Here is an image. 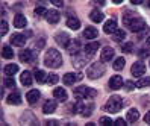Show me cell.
Returning a JSON list of instances; mask_svg holds the SVG:
<instances>
[{"mask_svg":"<svg viewBox=\"0 0 150 126\" xmlns=\"http://www.w3.org/2000/svg\"><path fill=\"white\" fill-rule=\"evenodd\" d=\"M126 119H127L129 123H135V122L139 119V112H138V110H135V108H130V110L127 111V114H126Z\"/></svg>","mask_w":150,"mask_h":126,"instance_id":"603a6c76","label":"cell"},{"mask_svg":"<svg viewBox=\"0 0 150 126\" xmlns=\"http://www.w3.org/2000/svg\"><path fill=\"white\" fill-rule=\"evenodd\" d=\"M18 56H20V59H21L23 62H30V61H32V52L28 50V49H24V50L20 52Z\"/></svg>","mask_w":150,"mask_h":126,"instance_id":"f546056e","label":"cell"},{"mask_svg":"<svg viewBox=\"0 0 150 126\" xmlns=\"http://www.w3.org/2000/svg\"><path fill=\"white\" fill-rule=\"evenodd\" d=\"M5 85L9 87V88H12V87L15 85V80H14L12 78H8V79H5Z\"/></svg>","mask_w":150,"mask_h":126,"instance_id":"ab89813d","label":"cell"},{"mask_svg":"<svg viewBox=\"0 0 150 126\" xmlns=\"http://www.w3.org/2000/svg\"><path fill=\"white\" fill-rule=\"evenodd\" d=\"M56 82H59V76L58 75H49L46 78V84L47 85H55Z\"/></svg>","mask_w":150,"mask_h":126,"instance_id":"d590c367","label":"cell"},{"mask_svg":"<svg viewBox=\"0 0 150 126\" xmlns=\"http://www.w3.org/2000/svg\"><path fill=\"white\" fill-rule=\"evenodd\" d=\"M40 96H41V93L38 91V90H30V91L26 94V99H28V102L30 105H35L40 100Z\"/></svg>","mask_w":150,"mask_h":126,"instance_id":"2e32d148","label":"cell"},{"mask_svg":"<svg viewBox=\"0 0 150 126\" xmlns=\"http://www.w3.org/2000/svg\"><path fill=\"white\" fill-rule=\"evenodd\" d=\"M97 35H99V32H97V29L93 28V26H88V28H85V31H83V37L88 38V40H94Z\"/></svg>","mask_w":150,"mask_h":126,"instance_id":"cb8c5ba5","label":"cell"},{"mask_svg":"<svg viewBox=\"0 0 150 126\" xmlns=\"http://www.w3.org/2000/svg\"><path fill=\"white\" fill-rule=\"evenodd\" d=\"M44 17H46V20L50 24H55V23L59 21V12L56 9H47L46 14H44Z\"/></svg>","mask_w":150,"mask_h":126,"instance_id":"8fae6325","label":"cell"},{"mask_svg":"<svg viewBox=\"0 0 150 126\" xmlns=\"http://www.w3.org/2000/svg\"><path fill=\"white\" fill-rule=\"evenodd\" d=\"M55 41L59 44V46L67 47L68 43H70V37H68V33H65V32H58L55 35Z\"/></svg>","mask_w":150,"mask_h":126,"instance_id":"7c38bea8","label":"cell"},{"mask_svg":"<svg viewBox=\"0 0 150 126\" xmlns=\"http://www.w3.org/2000/svg\"><path fill=\"white\" fill-rule=\"evenodd\" d=\"M138 88H146V87H149L150 85V78L149 76H146V78H141L139 80H138V82L135 84Z\"/></svg>","mask_w":150,"mask_h":126,"instance_id":"836d02e7","label":"cell"},{"mask_svg":"<svg viewBox=\"0 0 150 126\" xmlns=\"http://www.w3.org/2000/svg\"><path fill=\"white\" fill-rule=\"evenodd\" d=\"M123 52L132 53V52H134V44H132V43H126L125 46H123Z\"/></svg>","mask_w":150,"mask_h":126,"instance_id":"74e56055","label":"cell"},{"mask_svg":"<svg viewBox=\"0 0 150 126\" xmlns=\"http://www.w3.org/2000/svg\"><path fill=\"white\" fill-rule=\"evenodd\" d=\"M146 43H147V44H149V46H150V37L147 38V41H146Z\"/></svg>","mask_w":150,"mask_h":126,"instance_id":"db71d44e","label":"cell"},{"mask_svg":"<svg viewBox=\"0 0 150 126\" xmlns=\"http://www.w3.org/2000/svg\"><path fill=\"white\" fill-rule=\"evenodd\" d=\"M8 103H11V105H20L21 103V96H20V93H11L9 96H8Z\"/></svg>","mask_w":150,"mask_h":126,"instance_id":"484cf974","label":"cell"},{"mask_svg":"<svg viewBox=\"0 0 150 126\" xmlns=\"http://www.w3.org/2000/svg\"><path fill=\"white\" fill-rule=\"evenodd\" d=\"M112 2H114V3H115V5H120V3L123 2V0H112Z\"/></svg>","mask_w":150,"mask_h":126,"instance_id":"816d5d0a","label":"cell"},{"mask_svg":"<svg viewBox=\"0 0 150 126\" xmlns=\"http://www.w3.org/2000/svg\"><path fill=\"white\" fill-rule=\"evenodd\" d=\"M121 108H123V99L120 96H117V94H114V96H111L108 99V102L105 103L103 110L111 112V114H115V112H118L121 110Z\"/></svg>","mask_w":150,"mask_h":126,"instance_id":"7a4b0ae2","label":"cell"},{"mask_svg":"<svg viewBox=\"0 0 150 126\" xmlns=\"http://www.w3.org/2000/svg\"><path fill=\"white\" fill-rule=\"evenodd\" d=\"M76 79H77V76L73 75V73H65L64 78H62V80H64L65 85H73V84L76 82Z\"/></svg>","mask_w":150,"mask_h":126,"instance_id":"4dcf8cb0","label":"cell"},{"mask_svg":"<svg viewBox=\"0 0 150 126\" xmlns=\"http://www.w3.org/2000/svg\"><path fill=\"white\" fill-rule=\"evenodd\" d=\"M67 26L71 31H77L79 28H81V21H79L74 15H70L68 19H67Z\"/></svg>","mask_w":150,"mask_h":126,"instance_id":"44dd1931","label":"cell"},{"mask_svg":"<svg viewBox=\"0 0 150 126\" xmlns=\"http://www.w3.org/2000/svg\"><path fill=\"white\" fill-rule=\"evenodd\" d=\"M26 24H28V20H26V17L23 14H17L14 17V26L15 28L23 29V28H26Z\"/></svg>","mask_w":150,"mask_h":126,"instance_id":"ac0fdd59","label":"cell"},{"mask_svg":"<svg viewBox=\"0 0 150 126\" xmlns=\"http://www.w3.org/2000/svg\"><path fill=\"white\" fill-rule=\"evenodd\" d=\"M35 46H37V49H42V46H44V38H40L37 43H35Z\"/></svg>","mask_w":150,"mask_h":126,"instance_id":"f6af8a7d","label":"cell"},{"mask_svg":"<svg viewBox=\"0 0 150 126\" xmlns=\"http://www.w3.org/2000/svg\"><path fill=\"white\" fill-rule=\"evenodd\" d=\"M125 64H126L125 58H117L114 61V70H123L125 68Z\"/></svg>","mask_w":150,"mask_h":126,"instance_id":"d6a6232c","label":"cell"},{"mask_svg":"<svg viewBox=\"0 0 150 126\" xmlns=\"http://www.w3.org/2000/svg\"><path fill=\"white\" fill-rule=\"evenodd\" d=\"M17 71H18V65L17 64H8L5 67V75L6 76H14Z\"/></svg>","mask_w":150,"mask_h":126,"instance_id":"f1b7e54d","label":"cell"},{"mask_svg":"<svg viewBox=\"0 0 150 126\" xmlns=\"http://www.w3.org/2000/svg\"><path fill=\"white\" fill-rule=\"evenodd\" d=\"M2 56H3L5 59H11V58L14 56V50L11 49V46H3V49H2Z\"/></svg>","mask_w":150,"mask_h":126,"instance_id":"1f68e13d","label":"cell"},{"mask_svg":"<svg viewBox=\"0 0 150 126\" xmlns=\"http://www.w3.org/2000/svg\"><path fill=\"white\" fill-rule=\"evenodd\" d=\"M134 87H137V85L132 84V80H125V88L127 90V91H130V90H134Z\"/></svg>","mask_w":150,"mask_h":126,"instance_id":"60d3db41","label":"cell"},{"mask_svg":"<svg viewBox=\"0 0 150 126\" xmlns=\"http://www.w3.org/2000/svg\"><path fill=\"white\" fill-rule=\"evenodd\" d=\"M46 8H42V6H38L37 9H35V12H37V15H42V14H46Z\"/></svg>","mask_w":150,"mask_h":126,"instance_id":"ee69618b","label":"cell"},{"mask_svg":"<svg viewBox=\"0 0 150 126\" xmlns=\"http://www.w3.org/2000/svg\"><path fill=\"white\" fill-rule=\"evenodd\" d=\"M26 35H23V33H14L12 37H11V44L12 46H17V47H21V46H24L26 44Z\"/></svg>","mask_w":150,"mask_h":126,"instance_id":"30bf717a","label":"cell"},{"mask_svg":"<svg viewBox=\"0 0 150 126\" xmlns=\"http://www.w3.org/2000/svg\"><path fill=\"white\" fill-rule=\"evenodd\" d=\"M144 71H146V64H144V62L137 61V62H134V64H132V68H130L132 76L141 78V76H144Z\"/></svg>","mask_w":150,"mask_h":126,"instance_id":"8992f818","label":"cell"},{"mask_svg":"<svg viewBox=\"0 0 150 126\" xmlns=\"http://www.w3.org/2000/svg\"><path fill=\"white\" fill-rule=\"evenodd\" d=\"M123 85H125V80H123V78L120 75L111 76V79H109V88L111 90H120Z\"/></svg>","mask_w":150,"mask_h":126,"instance_id":"52a82bcc","label":"cell"},{"mask_svg":"<svg viewBox=\"0 0 150 126\" xmlns=\"http://www.w3.org/2000/svg\"><path fill=\"white\" fill-rule=\"evenodd\" d=\"M53 96H55L56 100H59V102H65L67 100V91H65V88H62V87L55 88L53 90Z\"/></svg>","mask_w":150,"mask_h":126,"instance_id":"9a60e30c","label":"cell"},{"mask_svg":"<svg viewBox=\"0 0 150 126\" xmlns=\"http://www.w3.org/2000/svg\"><path fill=\"white\" fill-rule=\"evenodd\" d=\"M20 82L24 87H29L32 84V75H30V71H23V73L20 75Z\"/></svg>","mask_w":150,"mask_h":126,"instance_id":"d4e9b609","label":"cell"},{"mask_svg":"<svg viewBox=\"0 0 150 126\" xmlns=\"http://www.w3.org/2000/svg\"><path fill=\"white\" fill-rule=\"evenodd\" d=\"M44 64L49 68H58L62 65V56L56 49H49L46 56H44Z\"/></svg>","mask_w":150,"mask_h":126,"instance_id":"6da1fadb","label":"cell"},{"mask_svg":"<svg viewBox=\"0 0 150 126\" xmlns=\"http://www.w3.org/2000/svg\"><path fill=\"white\" fill-rule=\"evenodd\" d=\"M115 126H125L126 125V120H123V119H118V120H115V123H114Z\"/></svg>","mask_w":150,"mask_h":126,"instance_id":"7dc6e473","label":"cell"},{"mask_svg":"<svg viewBox=\"0 0 150 126\" xmlns=\"http://www.w3.org/2000/svg\"><path fill=\"white\" fill-rule=\"evenodd\" d=\"M56 111V102L55 100H47L42 106V112L44 114H52Z\"/></svg>","mask_w":150,"mask_h":126,"instance_id":"7402d4cb","label":"cell"},{"mask_svg":"<svg viewBox=\"0 0 150 126\" xmlns=\"http://www.w3.org/2000/svg\"><path fill=\"white\" fill-rule=\"evenodd\" d=\"M143 2H144V0H130V3H132V5H141Z\"/></svg>","mask_w":150,"mask_h":126,"instance_id":"681fc988","label":"cell"},{"mask_svg":"<svg viewBox=\"0 0 150 126\" xmlns=\"http://www.w3.org/2000/svg\"><path fill=\"white\" fill-rule=\"evenodd\" d=\"M47 125H58V122H53V120H50V122H47Z\"/></svg>","mask_w":150,"mask_h":126,"instance_id":"f5cc1de1","label":"cell"},{"mask_svg":"<svg viewBox=\"0 0 150 126\" xmlns=\"http://www.w3.org/2000/svg\"><path fill=\"white\" fill-rule=\"evenodd\" d=\"M147 56H150V50L149 49H141L138 52V58H147Z\"/></svg>","mask_w":150,"mask_h":126,"instance_id":"f35d334b","label":"cell"},{"mask_svg":"<svg viewBox=\"0 0 150 126\" xmlns=\"http://www.w3.org/2000/svg\"><path fill=\"white\" fill-rule=\"evenodd\" d=\"M90 19H91V21H94V23H100V21H103L105 15H103V12H100V11L94 9V11L90 14Z\"/></svg>","mask_w":150,"mask_h":126,"instance_id":"4316f807","label":"cell"},{"mask_svg":"<svg viewBox=\"0 0 150 126\" xmlns=\"http://www.w3.org/2000/svg\"><path fill=\"white\" fill-rule=\"evenodd\" d=\"M52 3H53L56 8H62L64 6V0H50Z\"/></svg>","mask_w":150,"mask_h":126,"instance_id":"b9f144b4","label":"cell"},{"mask_svg":"<svg viewBox=\"0 0 150 126\" xmlns=\"http://www.w3.org/2000/svg\"><path fill=\"white\" fill-rule=\"evenodd\" d=\"M33 73H35V79H37V82H38V84H46V78H47V76H46V73H44L42 70L35 68Z\"/></svg>","mask_w":150,"mask_h":126,"instance_id":"83f0119b","label":"cell"},{"mask_svg":"<svg viewBox=\"0 0 150 126\" xmlns=\"http://www.w3.org/2000/svg\"><path fill=\"white\" fill-rule=\"evenodd\" d=\"M93 3L97 5V6H103L105 3H106V0H93Z\"/></svg>","mask_w":150,"mask_h":126,"instance_id":"bcb514c9","label":"cell"},{"mask_svg":"<svg viewBox=\"0 0 150 126\" xmlns=\"http://www.w3.org/2000/svg\"><path fill=\"white\" fill-rule=\"evenodd\" d=\"M112 37H114V40H115V41H123V40H125L126 38V32L125 31H115V32H114L112 33Z\"/></svg>","mask_w":150,"mask_h":126,"instance_id":"e575fe53","label":"cell"},{"mask_svg":"<svg viewBox=\"0 0 150 126\" xmlns=\"http://www.w3.org/2000/svg\"><path fill=\"white\" fill-rule=\"evenodd\" d=\"M118 28H117V21L114 20V19H111V20H108L106 23H105V26H103V31L106 32V33H114Z\"/></svg>","mask_w":150,"mask_h":126,"instance_id":"ffe728a7","label":"cell"},{"mask_svg":"<svg viewBox=\"0 0 150 126\" xmlns=\"http://www.w3.org/2000/svg\"><path fill=\"white\" fill-rule=\"evenodd\" d=\"M149 6H150V0H149Z\"/></svg>","mask_w":150,"mask_h":126,"instance_id":"11a10c76","label":"cell"},{"mask_svg":"<svg viewBox=\"0 0 150 126\" xmlns=\"http://www.w3.org/2000/svg\"><path fill=\"white\" fill-rule=\"evenodd\" d=\"M81 41L79 40H70L68 46H67V50L70 52V55H76V53L81 52Z\"/></svg>","mask_w":150,"mask_h":126,"instance_id":"4fadbf2b","label":"cell"},{"mask_svg":"<svg viewBox=\"0 0 150 126\" xmlns=\"http://www.w3.org/2000/svg\"><path fill=\"white\" fill-rule=\"evenodd\" d=\"M5 14H6V5L2 6V15H5Z\"/></svg>","mask_w":150,"mask_h":126,"instance_id":"f907efd6","label":"cell"},{"mask_svg":"<svg viewBox=\"0 0 150 126\" xmlns=\"http://www.w3.org/2000/svg\"><path fill=\"white\" fill-rule=\"evenodd\" d=\"M74 96L77 99H94L97 96V91H96L94 88L81 85V87H76L74 88Z\"/></svg>","mask_w":150,"mask_h":126,"instance_id":"277c9868","label":"cell"},{"mask_svg":"<svg viewBox=\"0 0 150 126\" xmlns=\"http://www.w3.org/2000/svg\"><path fill=\"white\" fill-rule=\"evenodd\" d=\"M114 49L112 47H105L103 50H102V55H100V58H102V62H109L112 58H114Z\"/></svg>","mask_w":150,"mask_h":126,"instance_id":"e0dca14e","label":"cell"},{"mask_svg":"<svg viewBox=\"0 0 150 126\" xmlns=\"http://www.w3.org/2000/svg\"><path fill=\"white\" fill-rule=\"evenodd\" d=\"M127 28L132 31V32H141V31H143V29H146L147 28V26H146V23H144V20L143 19H141V17H139V19H137L135 21H132L129 26H127Z\"/></svg>","mask_w":150,"mask_h":126,"instance_id":"9c48e42d","label":"cell"},{"mask_svg":"<svg viewBox=\"0 0 150 126\" xmlns=\"http://www.w3.org/2000/svg\"><path fill=\"white\" fill-rule=\"evenodd\" d=\"M99 123H100L102 126H109V125H112V120L109 119V117H100Z\"/></svg>","mask_w":150,"mask_h":126,"instance_id":"8d00e7d4","label":"cell"},{"mask_svg":"<svg viewBox=\"0 0 150 126\" xmlns=\"http://www.w3.org/2000/svg\"><path fill=\"white\" fill-rule=\"evenodd\" d=\"M105 62H94V64H91L90 67H88L86 70V76L90 79H99L105 75Z\"/></svg>","mask_w":150,"mask_h":126,"instance_id":"3957f363","label":"cell"},{"mask_svg":"<svg viewBox=\"0 0 150 126\" xmlns=\"http://www.w3.org/2000/svg\"><path fill=\"white\" fill-rule=\"evenodd\" d=\"M6 33H8V23L2 20V35H6Z\"/></svg>","mask_w":150,"mask_h":126,"instance_id":"7bdbcfd3","label":"cell"},{"mask_svg":"<svg viewBox=\"0 0 150 126\" xmlns=\"http://www.w3.org/2000/svg\"><path fill=\"white\" fill-rule=\"evenodd\" d=\"M73 56V65H74V68H82L85 64H86V61H88V58H85L83 55H82V53L81 52H79V53H76V55H71Z\"/></svg>","mask_w":150,"mask_h":126,"instance_id":"ba28073f","label":"cell"},{"mask_svg":"<svg viewBox=\"0 0 150 126\" xmlns=\"http://www.w3.org/2000/svg\"><path fill=\"white\" fill-rule=\"evenodd\" d=\"M137 19H139V15H138L137 12L127 11V12H125V15H123V23H125L126 26H129L132 21H135Z\"/></svg>","mask_w":150,"mask_h":126,"instance_id":"d6986e66","label":"cell"},{"mask_svg":"<svg viewBox=\"0 0 150 126\" xmlns=\"http://www.w3.org/2000/svg\"><path fill=\"white\" fill-rule=\"evenodd\" d=\"M74 110H76V112H79L81 115L88 117L91 114V111H93V105L91 103H85V99H81V102H77L74 105Z\"/></svg>","mask_w":150,"mask_h":126,"instance_id":"5b68a950","label":"cell"},{"mask_svg":"<svg viewBox=\"0 0 150 126\" xmlns=\"http://www.w3.org/2000/svg\"><path fill=\"white\" fill-rule=\"evenodd\" d=\"M144 122H146L147 125H150V111H149V112L144 115Z\"/></svg>","mask_w":150,"mask_h":126,"instance_id":"c3c4849f","label":"cell"},{"mask_svg":"<svg viewBox=\"0 0 150 126\" xmlns=\"http://www.w3.org/2000/svg\"><path fill=\"white\" fill-rule=\"evenodd\" d=\"M99 46H100V44L97 43V41H96V43H88L86 46L83 47L85 55H86L88 58H90V56H94V55H96V52L99 50Z\"/></svg>","mask_w":150,"mask_h":126,"instance_id":"5bb4252c","label":"cell"}]
</instances>
